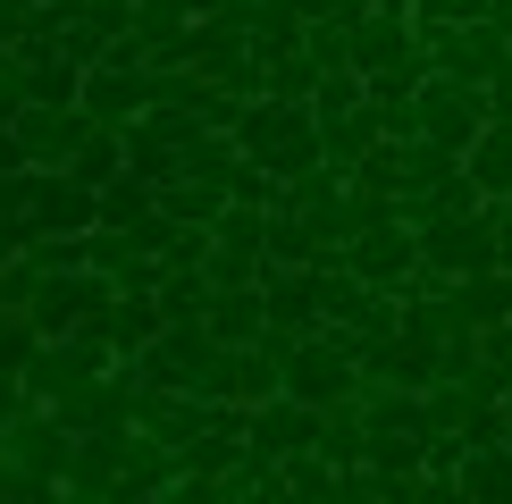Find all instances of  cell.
<instances>
[{
  "label": "cell",
  "instance_id": "obj_1",
  "mask_svg": "<svg viewBox=\"0 0 512 504\" xmlns=\"http://www.w3.org/2000/svg\"><path fill=\"white\" fill-rule=\"evenodd\" d=\"M236 143H244V160H261V168H269V177H294V168L328 160L311 101H252L244 126H236Z\"/></svg>",
  "mask_w": 512,
  "mask_h": 504
},
{
  "label": "cell",
  "instance_id": "obj_2",
  "mask_svg": "<svg viewBox=\"0 0 512 504\" xmlns=\"http://www.w3.org/2000/svg\"><path fill=\"white\" fill-rule=\"evenodd\" d=\"M110 303H118V278H110V269H93V261H76V269H42V286H34V320H42V336L110 328Z\"/></svg>",
  "mask_w": 512,
  "mask_h": 504
},
{
  "label": "cell",
  "instance_id": "obj_3",
  "mask_svg": "<svg viewBox=\"0 0 512 504\" xmlns=\"http://www.w3.org/2000/svg\"><path fill=\"white\" fill-rule=\"evenodd\" d=\"M429 68L462 76V84H496L512 68V17H471V26H420Z\"/></svg>",
  "mask_w": 512,
  "mask_h": 504
},
{
  "label": "cell",
  "instance_id": "obj_4",
  "mask_svg": "<svg viewBox=\"0 0 512 504\" xmlns=\"http://www.w3.org/2000/svg\"><path fill=\"white\" fill-rule=\"evenodd\" d=\"M110 362H126V353L110 345V328H68V336H42V353L26 362V395H34V404H59V395H76L84 378H101Z\"/></svg>",
  "mask_w": 512,
  "mask_h": 504
},
{
  "label": "cell",
  "instance_id": "obj_5",
  "mask_svg": "<svg viewBox=\"0 0 512 504\" xmlns=\"http://www.w3.org/2000/svg\"><path fill=\"white\" fill-rule=\"evenodd\" d=\"M286 395H303V404H319V412L353 404V395H361V353L345 345V336L311 328L303 345H294V362H286Z\"/></svg>",
  "mask_w": 512,
  "mask_h": 504
},
{
  "label": "cell",
  "instance_id": "obj_6",
  "mask_svg": "<svg viewBox=\"0 0 512 504\" xmlns=\"http://www.w3.org/2000/svg\"><path fill=\"white\" fill-rule=\"evenodd\" d=\"M126 362H135L143 387H194V395H202L210 362H219V336H210V320H168L152 345L126 353Z\"/></svg>",
  "mask_w": 512,
  "mask_h": 504
},
{
  "label": "cell",
  "instance_id": "obj_7",
  "mask_svg": "<svg viewBox=\"0 0 512 504\" xmlns=\"http://www.w3.org/2000/svg\"><path fill=\"white\" fill-rule=\"evenodd\" d=\"M269 269V210L261 202H227L210 219V286H252Z\"/></svg>",
  "mask_w": 512,
  "mask_h": 504
},
{
  "label": "cell",
  "instance_id": "obj_8",
  "mask_svg": "<svg viewBox=\"0 0 512 504\" xmlns=\"http://www.w3.org/2000/svg\"><path fill=\"white\" fill-rule=\"evenodd\" d=\"M487 118H496V110H487V84H462V76L429 68V84H420V135H429V143H445V152H471Z\"/></svg>",
  "mask_w": 512,
  "mask_h": 504
},
{
  "label": "cell",
  "instance_id": "obj_9",
  "mask_svg": "<svg viewBox=\"0 0 512 504\" xmlns=\"http://www.w3.org/2000/svg\"><path fill=\"white\" fill-rule=\"evenodd\" d=\"M84 135H93V110H84V101H26V110L9 118L17 160H34V168H68Z\"/></svg>",
  "mask_w": 512,
  "mask_h": 504
},
{
  "label": "cell",
  "instance_id": "obj_10",
  "mask_svg": "<svg viewBox=\"0 0 512 504\" xmlns=\"http://www.w3.org/2000/svg\"><path fill=\"white\" fill-rule=\"evenodd\" d=\"M420 261L437 278H471V269H496V219L487 210H454V219L420 227Z\"/></svg>",
  "mask_w": 512,
  "mask_h": 504
},
{
  "label": "cell",
  "instance_id": "obj_11",
  "mask_svg": "<svg viewBox=\"0 0 512 504\" xmlns=\"http://www.w3.org/2000/svg\"><path fill=\"white\" fill-rule=\"evenodd\" d=\"M403 59H420V17L403 9V0H370V9L353 17V68L361 76H387Z\"/></svg>",
  "mask_w": 512,
  "mask_h": 504
},
{
  "label": "cell",
  "instance_id": "obj_12",
  "mask_svg": "<svg viewBox=\"0 0 512 504\" xmlns=\"http://www.w3.org/2000/svg\"><path fill=\"white\" fill-rule=\"evenodd\" d=\"M0 446H9V454L42 479V488L59 496V479H68V454H76V429H68V420H59L51 404H26V412L9 420V429H0Z\"/></svg>",
  "mask_w": 512,
  "mask_h": 504
},
{
  "label": "cell",
  "instance_id": "obj_13",
  "mask_svg": "<svg viewBox=\"0 0 512 504\" xmlns=\"http://www.w3.org/2000/svg\"><path fill=\"white\" fill-rule=\"evenodd\" d=\"M202 395L210 404H269V395H286V362H277L269 345H219Z\"/></svg>",
  "mask_w": 512,
  "mask_h": 504
},
{
  "label": "cell",
  "instance_id": "obj_14",
  "mask_svg": "<svg viewBox=\"0 0 512 504\" xmlns=\"http://www.w3.org/2000/svg\"><path fill=\"white\" fill-rule=\"evenodd\" d=\"M84 110H93L101 126H135L143 110H152V68H135V59H93V68H84Z\"/></svg>",
  "mask_w": 512,
  "mask_h": 504
},
{
  "label": "cell",
  "instance_id": "obj_15",
  "mask_svg": "<svg viewBox=\"0 0 512 504\" xmlns=\"http://www.w3.org/2000/svg\"><path fill=\"white\" fill-rule=\"evenodd\" d=\"M118 479H126V429H84V437H76V454H68V479H59V496L101 504V496H118Z\"/></svg>",
  "mask_w": 512,
  "mask_h": 504
},
{
  "label": "cell",
  "instance_id": "obj_16",
  "mask_svg": "<svg viewBox=\"0 0 512 504\" xmlns=\"http://www.w3.org/2000/svg\"><path fill=\"white\" fill-rule=\"evenodd\" d=\"M311 446H319V404H303V395H269V404H252V454L294 462Z\"/></svg>",
  "mask_w": 512,
  "mask_h": 504
},
{
  "label": "cell",
  "instance_id": "obj_17",
  "mask_svg": "<svg viewBox=\"0 0 512 504\" xmlns=\"http://www.w3.org/2000/svg\"><path fill=\"white\" fill-rule=\"evenodd\" d=\"M361 387H437V353L395 328V336H378V345L361 353Z\"/></svg>",
  "mask_w": 512,
  "mask_h": 504
},
{
  "label": "cell",
  "instance_id": "obj_18",
  "mask_svg": "<svg viewBox=\"0 0 512 504\" xmlns=\"http://www.w3.org/2000/svg\"><path fill=\"white\" fill-rule=\"evenodd\" d=\"M202 320H210L219 345H261V336H269V294H261V278H252V286H219Z\"/></svg>",
  "mask_w": 512,
  "mask_h": 504
},
{
  "label": "cell",
  "instance_id": "obj_19",
  "mask_svg": "<svg viewBox=\"0 0 512 504\" xmlns=\"http://www.w3.org/2000/svg\"><path fill=\"white\" fill-rule=\"evenodd\" d=\"M454 496L512 504V437H487V446H471V454H462V471H454Z\"/></svg>",
  "mask_w": 512,
  "mask_h": 504
},
{
  "label": "cell",
  "instance_id": "obj_20",
  "mask_svg": "<svg viewBox=\"0 0 512 504\" xmlns=\"http://www.w3.org/2000/svg\"><path fill=\"white\" fill-rule=\"evenodd\" d=\"M462 168L479 177V194H487V202H504V194H512V118H487V126H479V143L462 152Z\"/></svg>",
  "mask_w": 512,
  "mask_h": 504
},
{
  "label": "cell",
  "instance_id": "obj_21",
  "mask_svg": "<svg viewBox=\"0 0 512 504\" xmlns=\"http://www.w3.org/2000/svg\"><path fill=\"white\" fill-rule=\"evenodd\" d=\"M454 303H462V320H471V328L512 320V269L496 261V269H471V278H454Z\"/></svg>",
  "mask_w": 512,
  "mask_h": 504
},
{
  "label": "cell",
  "instance_id": "obj_22",
  "mask_svg": "<svg viewBox=\"0 0 512 504\" xmlns=\"http://www.w3.org/2000/svg\"><path fill=\"white\" fill-rule=\"evenodd\" d=\"M319 143H328V160H336V168H345V177H353V168L370 160L378 143H387V126H378V110H370V101H361L353 118H336V126H319Z\"/></svg>",
  "mask_w": 512,
  "mask_h": 504
},
{
  "label": "cell",
  "instance_id": "obj_23",
  "mask_svg": "<svg viewBox=\"0 0 512 504\" xmlns=\"http://www.w3.org/2000/svg\"><path fill=\"white\" fill-rule=\"evenodd\" d=\"M319 454H328L336 471H361V462H370V420H361V404L319 412Z\"/></svg>",
  "mask_w": 512,
  "mask_h": 504
},
{
  "label": "cell",
  "instance_id": "obj_24",
  "mask_svg": "<svg viewBox=\"0 0 512 504\" xmlns=\"http://www.w3.org/2000/svg\"><path fill=\"white\" fill-rule=\"evenodd\" d=\"M160 328H168L160 294H126V286H118V303H110V345H118V353H143Z\"/></svg>",
  "mask_w": 512,
  "mask_h": 504
},
{
  "label": "cell",
  "instance_id": "obj_25",
  "mask_svg": "<svg viewBox=\"0 0 512 504\" xmlns=\"http://www.w3.org/2000/svg\"><path fill=\"white\" fill-rule=\"evenodd\" d=\"M462 387H479V395H512V320H496V328H479V362H471V378Z\"/></svg>",
  "mask_w": 512,
  "mask_h": 504
},
{
  "label": "cell",
  "instance_id": "obj_26",
  "mask_svg": "<svg viewBox=\"0 0 512 504\" xmlns=\"http://www.w3.org/2000/svg\"><path fill=\"white\" fill-rule=\"evenodd\" d=\"M319 59L311 51H286V59H261V101H311L319 93Z\"/></svg>",
  "mask_w": 512,
  "mask_h": 504
},
{
  "label": "cell",
  "instance_id": "obj_27",
  "mask_svg": "<svg viewBox=\"0 0 512 504\" xmlns=\"http://www.w3.org/2000/svg\"><path fill=\"white\" fill-rule=\"evenodd\" d=\"M160 210V185L143 177V168H126V177H110L101 185V219H118V227H143Z\"/></svg>",
  "mask_w": 512,
  "mask_h": 504
},
{
  "label": "cell",
  "instance_id": "obj_28",
  "mask_svg": "<svg viewBox=\"0 0 512 504\" xmlns=\"http://www.w3.org/2000/svg\"><path fill=\"white\" fill-rule=\"evenodd\" d=\"M160 210L168 219H185V227H210L227 210V185H210V177H177V185H160Z\"/></svg>",
  "mask_w": 512,
  "mask_h": 504
},
{
  "label": "cell",
  "instance_id": "obj_29",
  "mask_svg": "<svg viewBox=\"0 0 512 504\" xmlns=\"http://www.w3.org/2000/svg\"><path fill=\"white\" fill-rule=\"evenodd\" d=\"M34 353H42V320H34V311H9V303H0V370L26 378Z\"/></svg>",
  "mask_w": 512,
  "mask_h": 504
},
{
  "label": "cell",
  "instance_id": "obj_30",
  "mask_svg": "<svg viewBox=\"0 0 512 504\" xmlns=\"http://www.w3.org/2000/svg\"><path fill=\"white\" fill-rule=\"evenodd\" d=\"M420 26H471V17H512V0H412Z\"/></svg>",
  "mask_w": 512,
  "mask_h": 504
},
{
  "label": "cell",
  "instance_id": "obj_31",
  "mask_svg": "<svg viewBox=\"0 0 512 504\" xmlns=\"http://www.w3.org/2000/svg\"><path fill=\"white\" fill-rule=\"evenodd\" d=\"M0 496H51V488H42V479L26 471V462H17L9 446H0Z\"/></svg>",
  "mask_w": 512,
  "mask_h": 504
},
{
  "label": "cell",
  "instance_id": "obj_32",
  "mask_svg": "<svg viewBox=\"0 0 512 504\" xmlns=\"http://www.w3.org/2000/svg\"><path fill=\"white\" fill-rule=\"evenodd\" d=\"M26 404H34V395H26V378H17V370H0V429H9V420L26 412Z\"/></svg>",
  "mask_w": 512,
  "mask_h": 504
},
{
  "label": "cell",
  "instance_id": "obj_33",
  "mask_svg": "<svg viewBox=\"0 0 512 504\" xmlns=\"http://www.w3.org/2000/svg\"><path fill=\"white\" fill-rule=\"evenodd\" d=\"M496 261H504V269H512V227H496Z\"/></svg>",
  "mask_w": 512,
  "mask_h": 504
},
{
  "label": "cell",
  "instance_id": "obj_34",
  "mask_svg": "<svg viewBox=\"0 0 512 504\" xmlns=\"http://www.w3.org/2000/svg\"><path fill=\"white\" fill-rule=\"evenodd\" d=\"M504 429H512V395H504Z\"/></svg>",
  "mask_w": 512,
  "mask_h": 504
},
{
  "label": "cell",
  "instance_id": "obj_35",
  "mask_svg": "<svg viewBox=\"0 0 512 504\" xmlns=\"http://www.w3.org/2000/svg\"><path fill=\"white\" fill-rule=\"evenodd\" d=\"M403 9H412V0H403Z\"/></svg>",
  "mask_w": 512,
  "mask_h": 504
}]
</instances>
